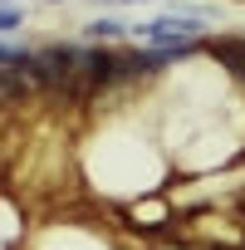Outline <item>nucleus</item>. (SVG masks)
I'll use <instances>...</instances> for the list:
<instances>
[{"label": "nucleus", "mask_w": 245, "mask_h": 250, "mask_svg": "<svg viewBox=\"0 0 245 250\" xmlns=\"http://www.w3.org/2000/svg\"><path fill=\"white\" fill-rule=\"evenodd\" d=\"M83 172H88V182H98L103 196H118L122 206L138 196H152V191H172L167 147L143 138L138 128H122V123H108V128L93 133V143L83 152Z\"/></svg>", "instance_id": "nucleus-1"}, {"label": "nucleus", "mask_w": 245, "mask_h": 250, "mask_svg": "<svg viewBox=\"0 0 245 250\" xmlns=\"http://www.w3.org/2000/svg\"><path fill=\"white\" fill-rule=\"evenodd\" d=\"M79 40H83V44H103V49H113V44H128V40H133V25L118 20L113 10H98L93 20L79 25Z\"/></svg>", "instance_id": "nucleus-2"}, {"label": "nucleus", "mask_w": 245, "mask_h": 250, "mask_svg": "<svg viewBox=\"0 0 245 250\" xmlns=\"http://www.w3.org/2000/svg\"><path fill=\"white\" fill-rule=\"evenodd\" d=\"M30 49H35V44L0 40V74H10V69H25V64H30Z\"/></svg>", "instance_id": "nucleus-3"}, {"label": "nucleus", "mask_w": 245, "mask_h": 250, "mask_svg": "<svg viewBox=\"0 0 245 250\" xmlns=\"http://www.w3.org/2000/svg\"><path fill=\"white\" fill-rule=\"evenodd\" d=\"M25 30V10L20 5H0V40H10Z\"/></svg>", "instance_id": "nucleus-4"}, {"label": "nucleus", "mask_w": 245, "mask_h": 250, "mask_svg": "<svg viewBox=\"0 0 245 250\" xmlns=\"http://www.w3.org/2000/svg\"><path fill=\"white\" fill-rule=\"evenodd\" d=\"M98 10H118V5H157V0H93Z\"/></svg>", "instance_id": "nucleus-5"}, {"label": "nucleus", "mask_w": 245, "mask_h": 250, "mask_svg": "<svg viewBox=\"0 0 245 250\" xmlns=\"http://www.w3.org/2000/svg\"><path fill=\"white\" fill-rule=\"evenodd\" d=\"M44 5H69V0H44Z\"/></svg>", "instance_id": "nucleus-6"}, {"label": "nucleus", "mask_w": 245, "mask_h": 250, "mask_svg": "<svg viewBox=\"0 0 245 250\" xmlns=\"http://www.w3.org/2000/svg\"><path fill=\"white\" fill-rule=\"evenodd\" d=\"M0 5H20V0H0Z\"/></svg>", "instance_id": "nucleus-7"}, {"label": "nucleus", "mask_w": 245, "mask_h": 250, "mask_svg": "<svg viewBox=\"0 0 245 250\" xmlns=\"http://www.w3.org/2000/svg\"><path fill=\"white\" fill-rule=\"evenodd\" d=\"M225 250H245V245H225Z\"/></svg>", "instance_id": "nucleus-8"}]
</instances>
